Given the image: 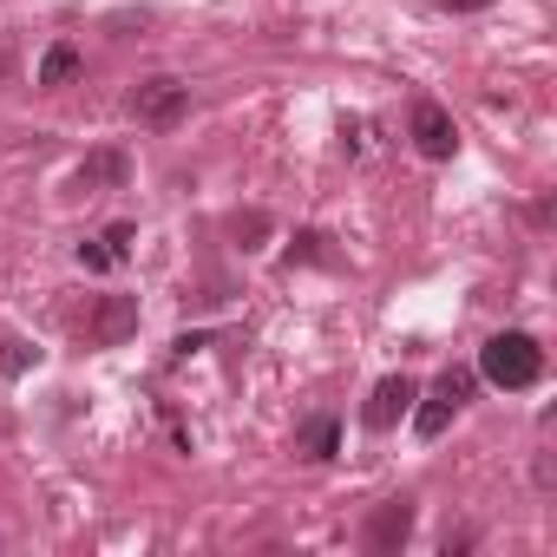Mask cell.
Listing matches in <instances>:
<instances>
[{
    "label": "cell",
    "instance_id": "cell-10",
    "mask_svg": "<svg viewBox=\"0 0 557 557\" xmlns=\"http://www.w3.org/2000/svg\"><path fill=\"white\" fill-rule=\"evenodd\" d=\"M446 420H453V400H446V394H433V400L413 413V433H420V440H440V433H446Z\"/></svg>",
    "mask_w": 557,
    "mask_h": 557
},
{
    "label": "cell",
    "instance_id": "cell-11",
    "mask_svg": "<svg viewBox=\"0 0 557 557\" xmlns=\"http://www.w3.org/2000/svg\"><path fill=\"white\" fill-rule=\"evenodd\" d=\"M322 243H329V236H322V230H302V236H296V243H289V262H322V256H329V249H322Z\"/></svg>",
    "mask_w": 557,
    "mask_h": 557
},
{
    "label": "cell",
    "instance_id": "cell-2",
    "mask_svg": "<svg viewBox=\"0 0 557 557\" xmlns=\"http://www.w3.org/2000/svg\"><path fill=\"white\" fill-rule=\"evenodd\" d=\"M184 112H190V92H184L177 79H145V86L132 92V119L151 125V132H171Z\"/></svg>",
    "mask_w": 557,
    "mask_h": 557
},
{
    "label": "cell",
    "instance_id": "cell-12",
    "mask_svg": "<svg viewBox=\"0 0 557 557\" xmlns=\"http://www.w3.org/2000/svg\"><path fill=\"white\" fill-rule=\"evenodd\" d=\"M440 394H446V400L459 407V400L472 394V368H446V374H440Z\"/></svg>",
    "mask_w": 557,
    "mask_h": 557
},
{
    "label": "cell",
    "instance_id": "cell-9",
    "mask_svg": "<svg viewBox=\"0 0 557 557\" xmlns=\"http://www.w3.org/2000/svg\"><path fill=\"white\" fill-rule=\"evenodd\" d=\"M73 73H79V47H66V40L47 47V60H40V86H66Z\"/></svg>",
    "mask_w": 557,
    "mask_h": 557
},
{
    "label": "cell",
    "instance_id": "cell-14",
    "mask_svg": "<svg viewBox=\"0 0 557 557\" xmlns=\"http://www.w3.org/2000/svg\"><path fill=\"white\" fill-rule=\"evenodd\" d=\"M132 236H138L132 223H112V230H106L99 243H106V249H112V262H119V256H132Z\"/></svg>",
    "mask_w": 557,
    "mask_h": 557
},
{
    "label": "cell",
    "instance_id": "cell-5",
    "mask_svg": "<svg viewBox=\"0 0 557 557\" xmlns=\"http://www.w3.org/2000/svg\"><path fill=\"white\" fill-rule=\"evenodd\" d=\"M413 400H420V387H413L407 374H387V381L368 394V426H374V433H387V426H394V420H400Z\"/></svg>",
    "mask_w": 557,
    "mask_h": 557
},
{
    "label": "cell",
    "instance_id": "cell-8",
    "mask_svg": "<svg viewBox=\"0 0 557 557\" xmlns=\"http://www.w3.org/2000/svg\"><path fill=\"white\" fill-rule=\"evenodd\" d=\"M335 446H342V420H335V413H315V420L296 433V453H302V459H335Z\"/></svg>",
    "mask_w": 557,
    "mask_h": 557
},
{
    "label": "cell",
    "instance_id": "cell-16",
    "mask_svg": "<svg viewBox=\"0 0 557 557\" xmlns=\"http://www.w3.org/2000/svg\"><path fill=\"white\" fill-rule=\"evenodd\" d=\"M79 269H92V275L112 269V249H106V243H79Z\"/></svg>",
    "mask_w": 557,
    "mask_h": 557
},
{
    "label": "cell",
    "instance_id": "cell-17",
    "mask_svg": "<svg viewBox=\"0 0 557 557\" xmlns=\"http://www.w3.org/2000/svg\"><path fill=\"white\" fill-rule=\"evenodd\" d=\"M453 14H479V8H492V0H446Z\"/></svg>",
    "mask_w": 557,
    "mask_h": 557
},
{
    "label": "cell",
    "instance_id": "cell-3",
    "mask_svg": "<svg viewBox=\"0 0 557 557\" xmlns=\"http://www.w3.org/2000/svg\"><path fill=\"white\" fill-rule=\"evenodd\" d=\"M413 145H420L426 158H453V151H459L453 112H446V106H433V99H420V106H413Z\"/></svg>",
    "mask_w": 557,
    "mask_h": 557
},
{
    "label": "cell",
    "instance_id": "cell-6",
    "mask_svg": "<svg viewBox=\"0 0 557 557\" xmlns=\"http://www.w3.org/2000/svg\"><path fill=\"white\" fill-rule=\"evenodd\" d=\"M407 531H413V498H387L374 518H368V550H400L407 544Z\"/></svg>",
    "mask_w": 557,
    "mask_h": 557
},
{
    "label": "cell",
    "instance_id": "cell-15",
    "mask_svg": "<svg viewBox=\"0 0 557 557\" xmlns=\"http://www.w3.org/2000/svg\"><path fill=\"white\" fill-rule=\"evenodd\" d=\"M230 230H236V236H249V243H243V249H256V236H262V230H269V216H262V210H249V216H236V223H230Z\"/></svg>",
    "mask_w": 557,
    "mask_h": 557
},
{
    "label": "cell",
    "instance_id": "cell-7",
    "mask_svg": "<svg viewBox=\"0 0 557 557\" xmlns=\"http://www.w3.org/2000/svg\"><path fill=\"white\" fill-rule=\"evenodd\" d=\"M125 177H132V158L125 151H92L79 164V190H119Z\"/></svg>",
    "mask_w": 557,
    "mask_h": 557
},
{
    "label": "cell",
    "instance_id": "cell-4",
    "mask_svg": "<svg viewBox=\"0 0 557 557\" xmlns=\"http://www.w3.org/2000/svg\"><path fill=\"white\" fill-rule=\"evenodd\" d=\"M86 335H92L99 348H119L125 335H138V296H106V302L92 309Z\"/></svg>",
    "mask_w": 557,
    "mask_h": 557
},
{
    "label": "cell",
    "instance_id": "cell-13",
    "mask_svg": "<svg viewBox=\"0 0 557 557\" xmlns=\"http://www.w3.org/2000/svg\"><path fill=\"white\" fill-rule=\"evenodd\" d=\"M27 361H40V348H27V342H8V355H0L8 374H27Z\"/></svg>",
    "mask_w": 557,
    "mask_h": 557
},
{
    "label": "cell",
    "instance_id": "cell-1",
    "mask_svg": "<svg viewBox=\"0 0 557 557\" xmlns=\"http://www.w3.org/2000/svg\"><path fill=\"white\" fill-rule=\"evenodd\" d=\"M479 374H485L492 387H505V394L537 387V374H544V348H537L531 335L505 329V335H492V342L479 348Z\"/></svg>",
    "mask_w": 557,
    "mask_h": 557
}]
</instances>
